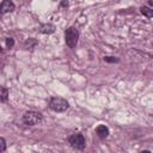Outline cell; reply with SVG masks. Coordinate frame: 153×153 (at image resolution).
<instances>
[{"instance_id":"1","label":"cell","mask_w":153,"mask_h":153,"mask_svg":"<svg viewBox=\"0 0 153 153\" xmlns=\"http://www.w3.org/2000/svg\"><path fill=\"white\" fill-rule=\"evenodd\" d=\"M65 39H66V44L71 49H74L76 47V43H78V39H79V31H78V29H75L74 26L68 27L65 31Z\"/></svg>"},{"instance_id":"2","label":"cell","mask_w":153,"mask_h":153,"mask_svg":"<svg viewBox=\"0 0 153 153\" xmlns=\"http://www.w3.org/2000/svg\"><path fill=\"white\" fill-rule=\"evenodd\" d=\"M49 108L53 111L63 112V111H66L69 108V104H68V102L66 99H63L61 97H53L49 100Z\"/></svg>"},{"instance_id":"3","label":"cell","mask_w":153,"mask_h":153,"mask_svg":"<svg viewBox=\"0 0 153 153\" xmlns=\"http://www.w3.org/2000/svg\"><path fill=\"white\" fill-rule=\"evenodd\" d=\"M42 114L41 112H37V111H26L23 117H22V121L24 124L26 126H36L41 121H42Z\"/></svg>"},{"instance_id":"4","label":"cell","mask_w":153,"mask_h":153,"mask_svg":"<svg viewBox=\"0 0 153 153\" xmlns=\"http://www.w3.org/2000/svg\"><path fill=\"white\" fill-rule=\"evenodd\" d=\"M68 143L74 149H84L85 146H86V140H85L82 134L75 133V134H72L68 137Z\"/></svg>"},{"instance_id":"5","label":"cell","mask_w":153,"mask_h":153,"mask_svg":"<svg viewBox=\"0 0 153 153\" xmlns=\"http://www.w3.org/2000/svg\"><path fill=\"white\" fill-rule=\"evenodd\" d=\"M14 10V4L10 0H5L1 2V6H0V12L1 14H5L7 12H12Z\"/></svg>"},{"instance_id":"6","label":"cell","mask_w":153,"mask_h":153,"mask_svg":"<svg viewBox=\"0 0 153 153\" xmlns=\"http://www.w3.org/2000/svg\"><path fill=\"white\" fill-rule=\"evenodd\" d=\"M96 133H97V135H98L100 139H105V137L109 135V128H108L106 126H104V124H100V126L97 127Z\"/></svg>"},{"instance_id":"7","label":"cell","mask_w":153,"mask_h":153,"mask_svg":"<svg viewBox=\"0 0 153 153\" xmlns=\"http://www.w3.org/2000/svg\"><path fill=\"white\" fill-rule=\"evenodd\" d=\"M39 31L42 32V33H53L54 31H55V26L53 25V24H43L42 26H41V29H39Z\"/></svg>"},{"instance_id":"8","label":"cell","mask_w":153,"mask_h":153,"mask_svg":"<svg viewBox=\"0 0 153 153\" xmlns=\"http://www.w3.org/2000/svg\"><path fill=\"white\" fill-rule=\"evenodd\" d=\"M37 45V41L35 39V38H29V39H26V42L24 43V48L25 49H33Z\"/></svg>"},{"instance_id":"9","label":"cell","mask_w":153,"mask_h":153,"mask_svg":"<svg viewBox=\"0 0 153 153\" xmlns=\"http://www.w3.org/2000/svg\"><path fill=\"white\" fill-rule=\"evenodd\" d=\"M140 12H141L145 17H147V18H153V10L149 8V7L142 6V7L140 8Z\"/></svg>"},{"instance_id":"10","label":"cell","mask_w":153,"mask_h":153,"mask_svg":"<svg viewBox=\"0 0 153 153\" xmlns=\"http://www.w3.org/2000/svg\"><path fill=\"white\" fill-rule=\"evenodd\" d=\"M8 98V90L5 86H1V94H0V100L1 103H5Z\"/></svg>"},{"instance_id":"11","label":"cell","mask_w":153,"mask_h":153,"mask_svg":"<svg viewBox=\"0 0 153 153\" xmlns=\"http://www.w3.org/2000/svg\"><path fill=\"white\" fill-rule=\"evenodd\" d=\"M6 45H7V48H12L14 45V39L12 37H7L6 38Z\"/></svg>"},{"instance_id":"12","label":"cell","mask_w":153,"mask_h":153,"mask_svg":"<svg viewBox=\"0 0 153 153\" xmlns=\"http://www.w3.org/2000/svg\"><path fill=\"white\" fill-rule=\"evenodd\" d=\"M104 61H106V62H118L120 60L117 57H114V56H105Z\"/></svg>"},{"instance_id":"13","label":"cell","mask_w":153,"mask_h":153,"mask_svg":"<svg viewBox=\"0 0 153 153\" xmlns=\"http://www.w3.org/2000/svg\"><path fill=\"white\" fill-rule=\"evenodd\" d=\"M0 141H1V153H2V152H5V149H6V141H5L4 137H1Z\"/></svg>"},{"instance_id":"14","label":"cell","mask_w":153,"mask_h":153,"mask_svg":"<svg viewBox=\"0 0 153 153\" xmlns=\"http://www.w3.org/2000/svg\"><path fill=\"white\" fill-rule=\"evenodd\" d=\"M61 6H62V7H67V6H68V1H62V2H61Z\"/></svg>"},{"instance_id":"15","label":"cell","mask_w":153,"mask_h":153,"mask_svg":"<svg viewBox=\"0 0 153 153\" xmlns=\"http://www.w3.org/2000/svg\"><path fill=\"white\" fill-rule=\"evenodd\" d=\"M140 153H151V152H149V151H147V149H145V151H141Z\"/></svg>"},{"instance_id":"16","label":"cell","mask_w":153,"mask_h":153,"mask_svg":"<svg viewBox=\"0 0 153 153\" xmlns=\"http://www.w3.org/2000/svg\"><path fill=\"white\" fill-rule=\"evenodd\" d=\"M148 4H149V5H151V6H153V0H151V1H149V2H148Z\"/></svg>"}]
</instances>
